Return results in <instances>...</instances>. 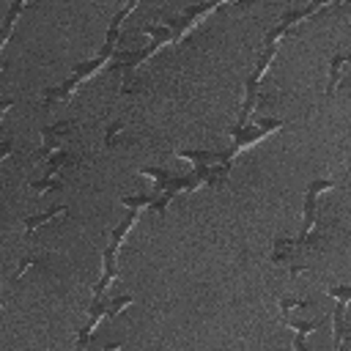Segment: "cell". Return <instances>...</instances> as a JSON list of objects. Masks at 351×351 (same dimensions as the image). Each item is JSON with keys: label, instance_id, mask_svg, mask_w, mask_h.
I'll use <instances>...</instances> for the list:
<instances>
[{"label": "cell", "instance_id": "6da1fadb", "mask_svg": "<svg viewBox=\"0 0 351 351\" xmlns=\"http://www.w3.org/2000/svg\"><path fill=\"white\" fill-rule=\"evenodd\" d=\"M112 49H115V44L112 41H104V47H101V52L93 58V60H88V63H80L77 69H74V74H71V80H66L60 88H52V90H47L44 93V104H49V101H55V99H71V93L77 90V85H82L88 77H93L107 60H110V55H112Z\"/></svg>", "mask_w": 351, "mask_h": 351}, {"label": "cell", "instance_id": "7a4b0ae2", "mask_svg": "<svg viewBox=\"0 0 351 351\" xmlns=\"http://www.w3.org/2000/svg\"><path fill=\"white\" fill-rule=\"evenodd\" d=\"M285 126V121H277V118H266V121H261V123H255V126H233L230 129V137H233V145H230V151L225 154L228 156V162H233L244 148H250V145H255L258 140H263V137H269L271 132H277V129H282Z\"/></svg>", "mask_w": 351, "mask_h": 351}, {"label": "cell", "instance_id": "3957f363", "mask_svg": "<svg viewBox=\"0 0 351 351\" xmlns=\"http://www.w3.org/2000/svg\"><path fill=\"white\" fill-rule=\"evenodd\" d=\"M126 304H132V296H115V299H110V302H99V304H90L88 310H90V321L80 329V337H77V351H85V346L90 343V337H93V332H96V326L104 321V318H115Z\"/></svg>", "mask_w": 351, "mask_h": 351}, {"label": "cell", "instance_id": "277c9868", "mask_svg": "<svg viewBox=\"0 0 351 351\" xmlns=\"http://www.w3.org/2000/svg\"><path fill=\"white\" fill-rule=\"evenodd\" d=\"M69 129H71V123H66V121L41 129V148L36 151V159H38V162H49L55 154H60V151H63L60 143H63V137L69 134Z\"/></svg>", "mask_w": 351, "mask_h": 351}, {"label": "cell", "instance_id": "5b68a950", "mask_svg": "<svg viewBox=\"0 0 351 351\" xmlns=\"http://www.w3.org/2000/svg\"><path fill=\"white\" fill-rule=\"evenodd\" d=\"M346 302L335 299V310H332V335H335V351H343L346 346H351V326H346Z\"/></svg>", "mask_w": 351, "mask_h": 351}, {"label": "cell", "instance_id": "8992f818", "mask_svg": "<svg viewBox=\"0 0 351 351\" xmlns=\"http://www.w3.org/2000/svg\"><path fill=\"white\" fill-rule=\"evenodd\" d=\"M63 214H66V206H55V208H49V211H44V214L27 217V219H25V233H33V230L41 228L44 222H49V219H55V217H63Z\"/></svg>", "mask_w": 351, "mask_h": 351}, {"label": "cell", "instance_id": "52a82bcc", "mask_svg": "<svg viewBox=\"0 0 351 351\" xmlns=\"http://www.w3.org/2000/svg\"><path fill=\"white\" fill-rule=\"evenodd\" d=\"M282 321H285V326L296 329V335H310V332H315V329L324 324V318H315V321H299V318H293V313H282Z\"/></svg>", "mask_w": 351, "mask_h": 351}, {"label": "cell", "instance_id": "ba28073f", "mask_svg": "<svg viewBox=\"0 0 351 351\" xmlns=\"http://www.w3.org/2000/svg\"><path fill=\"white\" fill-rule=\"evenodd\" d=\"M25 8V3H11V8H8V14H5V25H3V38H0V49L8 44V38H11V30H14V22H16V16H19V11Z\"/></svg>", "mask_w": 351, "mask_h": 351}, {"label": "cell", "instance_id": "9c48e42d", "mask_svg": "<svg viewBox=\"0 0 351 351\" xmlns=\"http://www.w3.org/2000/svg\"><path fill=\"white\" fill-rule=\"evenodd\" d=\"M77 162V156H71V154H66V151H60V154H55L49 162H47V170H44V176H58V170L60 167H66V165H74Z\"/></svg>", "mask_w": 351, "mask_h": 351}, {"label": "cell", "instance_id": "30bf717a", "mask_svg": "<svg viewBox=\"0 0 351 351\" xmlns=\"http://www.w3.org/2000/svg\"><path fill=\"white\" fill-rule=\"evenodd\" d=\"M30 189L33 192H60L63 189V181H58V178H49V176H44V178H36V181H30Z\"/></svg>", "mask_w": 351, "mask_h": 351}, {"label": "cell", "instance_id": "8fae6325", "mask_svg": "<svg viewBox=\"0 0 351 351\" xmlns=\"http://www.w3.org/2000/svg\"><path fill=\"white\" fill-rule=\"evenodd\" d=\"M154 200H156V195H137V197H121V203H123L126 208H148V206H154Z\"/></svg>", "mask_w": 351, "mask_h": 351}, {"label": "cell", "instance_id": "7c38bea8", "mask_svg": "<svg viewBox=\"0 0 351 351\" xmlns=\"http://www.w3.org/2000/svg\"><path fill=\"white\" fill-rule=\"evenodd\" d=\"M329 296L348 304V302H351V285H332V288H329Z\"/></svg>", "mask_w": 351, "mask_h": 351}, {"label": "cell", "instance_id": "4fadbf2b", "mask_svg": "<svg viewBox=\"0 0 351 351\" xmlns=\"http://www.w3.org/2000/svg\"><path fill=\"white\" fill-rule=\"evenodd\" d=\"M121 129H123V121H115L110 129H107V134H104V145L110 148L115 140H118V134H121Z\"/></svg>", "mask_w": 351, "mask_h": 351}, {"label": "cell", "instance_id": "5bb4252c", "mask_svg": "<svg viewBox=\"0 0 351 351\" xmlns=\"http://www.w3.org/2000/svg\"><path fill=\"white\" fill-rule=\"evenodd\" d=\"M33 263H36V258H25V261L19 263V269H16V274H14V280H19V277H22V274H25V271H27V269L33 266Z\"/></svg>", "mask_w": 351, "mask_h": 351}, {"label": "cell", "instance_id": "9a60e30c", "mask_svg": "<svg viewBox=\"0 0 351 351\" xmlns=\"http://www.w3.org/2000/svg\"><path fill=\"white\" fill-rule=\"evenodd\" d=\"M11 145H14V143H11V140H5V143H3V145H0V159H5V156H8V154H11Z\"/></svg>", "mask_w": 351, "mask_h": 351}, {"label": "cell", "instance_id": "2e32d148", "mask_svg": "<svg viewBox=\"0 0 351 351\" xmlns=\"http://www.w3.org/2000/svg\"><path fill=\"white\" fill-rule=\"evenodd\" d=\"M11 104H14V99H5V101H3V107H0V118H5V112L11 110Z\"/></svg>", "mask_w": 351, "mask_h": 351}, {"label": "cell", "instance_id": "e0dca14e", "mask_svg": "<svg viewBox=\"0 0 351 351\" xmlns=\"http://www.w3.org/2000/svg\"><path fill=\"white\" fill-rule=\"evenodd\" d=\"M104 351H121V343H112V346H107Z\"/></svg>", "mask_w": 351, "mask_h": 351}, {"label": "cell", "instance_id": "ac0fdd59", "mask_svg": "<svg viewBox=\"0 0 351 351\" xmlns=\"http://www.w3.org/2000/svg\"><path fill=\"white\" fill-rule=\"evenodd\" d=\"M348 63H351V52H348Z\"/></svg>", "mask_w": 351, "mask_h": 351}]
</instances>
